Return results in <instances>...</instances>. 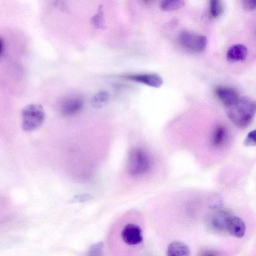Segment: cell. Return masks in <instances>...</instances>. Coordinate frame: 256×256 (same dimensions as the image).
<instances>
[{
    "label": "cell",
    "instance_id": "obj_1",
    "mask_svg": "<svg viewBox=\"0 0 256 256\" xmlns=\"http://www.w3.org/2000/svg\"><path fill=\"white\" fill-rule=\"evenodd\" d=\"M228 117L232 122L240 128H246L252 123L256 114V100L244 96L232 104L226 107Z\"/></svg>",
    "mask_w": 256,
    "mask_h": 256
},
{
    "label": "cell",
    "instance_id": "obj_2",
    "mask_svg": "<svg viewBox=\"0 0 256 256\" xmlns=\"http://www.w3.org/2000/svg\"><path fill=\"white\" fill-rule=\"evenodd\" d=\"M22 116L23 130L32 132L42 126L46 118V113L41 104H32L23 108Z\"/></svg>",
    "mask_w": 256,
    "mask_h": 256
},
{
    "label": "cell",
    "instance_id": "obj_3",
    "mask_svg": "<svg viewBox=\"0 0 256 256\" xmlns=\"http://www.w3.org/2000/svg\"><path fill=\"white\" fill-rule=\"evenodd\" d=\"M128 163L129 172L134 177L142 176L146 174L152 166L149 156L141 150H136L132 152Z\"/></svg>",
    "mask_w": 256,
    "mask_h": 256
},
{
    "label": "cell",
    "instance_id": "obj_4",
    "mask_svg": "<svg viewBox=\"0 0 256 256\" xmlns=\"http://www.w3.org/2000/svg\"><path fill=\"white\" fill-rule=\"evenodd\" d=\"M179 42L186 50L192 53L204 52L208 44L206 37L190 32H184L179 36Z\"/></svg>",
    "mask_w": 256,
    "mask_h": 256
},
{
    "label": "cell",
    "instance_id": "obj_5",
    "mask_svg": "<svg viewBox=\"0 0 256 256\" xmlns=\"http://www.w3.org/2000/svg\"><path fill=\"white\" fill-rule=\"evenodd\" d=\"M84 101L82 97L74 94L66 97L60 105V112L66 116H71L79 114L83 109Z\"/></svg>",
    "mask_w": 256,
    "mask_h": 256
},
{
    "label": "cell",
    "instance_id": "obj_6",
    "mask_svg": "<svg viewBox=\"0 0 256 256\" xmlns=\"http://www.w3.org/2000/svg\"><path fill=\"white\" fill-rule=\"evenodd\" d=\"M121 236L123 242L130 246L138 245L143 240L141 228L132 224L125 226L122 231Z\"/></svg>",
    "mask_w": 256,
    "mask_h": 256
},
{
    "label": "cell",
    "instance_id": "obj_7",
    "mask_svg": "<svg viewBox=\"0 0 256 256\" xmlns=\"http://www.w3.org/2000/svg\"><path fill=\"white\" fill-rule=\"evenodd\" d=\"M226 230L232 236L240 238L244 236L246 226L244 222L240 218L230 216L226 220Z\"/></svg>",
    "mask_w": 256,
    "mask_h": 256
},
{
    "label": "cell",
    "instance_id": "obj_8",
    "mask_svg": "<svg viewBox=\"0 0 256 256\" xmlns=\"http://www.w3.org/2000/svg\"><path fill=\"white\" fill-rule=\"evenodd\" d=\"M215 94L226 108L234 104L240 98L238 92L234 88L225 86H218Z\"/></svg>",
    "mask_w": 256,
    "mask_h": 256
},
{
    "label": "cell",
    "instance_id": "obj_9",
    "mask_svg": "<svg viewBox=\"0 0 256 256\" xmlns=\"http://www.w3.org/2000/svg\"><path fill=\"white\" fill-rule=\"evenodd\" d=\"M126 78L132 80L155 88H160L164 83L163 79L156 74L129 75Z\"/></svg>",
    "mask_w": 256,
    "mask_h": 256
},
{
    "label": "cell",
    "instance_id": "obj_10",
    "mask_svg": "<svg viewBox=\"0 0 256 256\" xmlns=\"http://www.w3.org/2000/svg\"><path fill=\"white\" fill-rule=\"evenodd\" d=\"M247 55V48L244 44H237L232 46L228 50L226 58L229 62H236L245 60Z\"/></svg>",
    "mask_w": 256,
    "mask_h": 256
},
{
    "label": "cell",
    "instance_id": "obj_11",
    "mask_svg": "<svg viewBox=\"0 0 256 256\" xmlns=\"http://www.w3.org/2000/svg\"><path fill=\"white\" fill-rule=\"evenodd\" d=\"M230 216L224 212H218L210 217L208 224L210 228L220 232L226 230L227 219Z\"/></svg>",
    "mask_w": 256,
    "mask_h": 256
},
{
    "label": "cell",
    "instance_id": "obj_12",
    "mask_svg": "<svg viewBox=\"0 0 256 256\" xmlns=\"http://www.w3.org/2000/svg\"><path fill=\"white\" fill-rule=\"evenodd\" d=\"M167 256H190V251L185 244L175 241L168 246Z\"/></svg>",
    "mask_w": 256,
    "mask_h": 256
},
{
    "label": "cell",
    "instance_id": "obj_13",
    "mask_svg": "<svg viewBox=\"0 0 256 256\" xmlns=\"http://www.w3.org/2000/svg\"><path fill=\"white\" fill-rule=\"evenodd\" d=\"M226 138V130L223 126H218L216 128L212 136V144L215 147L222 146Z\"/></svg>",
    "mask_w": 256,
    "mask_h": 256
},
{
    "label": "cell",
    "instance_id": "obj_14",
    "mask_svg": "<svg viewBox=\"0 0 256 256\" xmlns=\"http://www.w3.org/2000/svg\"><path fill=\"white\" fill-rule=\"evenodd\" d=\"M110 95L106 90H100L97 92L92 99V104L96 108H101L108 102Z\"/></svg>",
    "mask_w": 256,
    "mask_h": 256
},
{
    "label": "cell",
    "instance_id": "obj_15",
    "mask_svg": "<svg viewBox=\"0 0 256 256\" xmlns=\"http://www.w3.org/2000/svg\"><path fill=\"white\" fill-rule=\"evenodd\" d=\"M185 5L184 0H164L160 4L162 10L166 12L175 11L182 8Z\"/></svg>",
    "mask_w": 256,
    "mask_h": 256
},
{
    "label": "cell",
    "instance_id": "obj_16",
    "mask_svg": "<svg viewBox=\"0 0 256 256\" xmlns=\"http://www.w3.org/2000/svg\"><path fill=\"white\" fill-rule=\"evenodd\" d=\"M92 25L96 28L103 29L105 28V20L102 6H100L97 12L91 19Z\"/></svg>",
    "mask_w": 256,
    "mask_h": 256
},
{
    "label": "cell",
    "instance_id": "obj_17",
    "mask_svg": "<svg viewBox=\"0 0 256 256\" xmlns=\"http://www.w3.org/2000/svg\"><path fill=\"white\" fill-rule=\"evenodd\" d=\"M224 10V5L220 0H212L210 2V12L212 18H218L222 14Z\"/></svg>",
    "mask_w": 256,
    "mask_h": 256
},
{
    "label": "cell",
    "instance_id": "obj_18",
    "mask_svg": "<svg viewBox=\"0 0 256 256\" xmlns=\"http://www.w3.org/2000/svg\"><path fill=\"white\" fill-rule=\"evenodd\" d=\"M104 244L102 242H98L93 244L90 248L88 256H103Z\"/></svg>",
    "mask_w": 256,
    "mask_h": 256
},
{
    "label": "cell",
    "instance_id": "obj_19",
    "mask_svg": "<svg viewBox=\"0 0 256 256\" xmlns=\"http://www.w3.org/2000/svg\"><path fill=\"white\" fill-rule=\"evenodd\" d=\"M244 144L247 146H256V129L248 134L244 141Z\"/></svg>",
    "mask_w": 256,
    "mask_h": 256
},
{
    "label": "cell",
    "instance_id": "obj_20",
    "mask_svg": "<svg viewBox=\"0 0 256 256\" xmlns=\"http://www.w3.org/2000/svg\"><path fill=\"white\" fill-rule=\"evenodd\" d=\"M93 198V196L89 194H78L74 196L72 200V202H84Z\"/></svg>",
    "mask_w": 256,
    "mask_h": 256
},
{
    "label": "cell",
    "instance_id": "obj_21",
    "mask_svg": "<svg viewBox=\"0 0 256 256\" xmlns=\"http://www.w3.org/2000/svg\"><path fill=\"white\" fill-rule=\"evenodd\" d=\"M244 8L249 11L256 10V0H244L242 2Z\"/></svg>",
    "mask_w": 256,
    "mask_h": 256
},
{
    "label": "cell",
    "instance_id": "obj_22",
    "mask_svg": "<svg viewBox=\"0 0 256 256\" xmlns=\"http://www.w3.org/2000/svg\"><path fill=\"white\" fill-rule=\"evenodd\" d=\"M198 256H220L219 252L212 250H206L200 252Z\"/></svg>",
    "mask_w": 256,
    "mask_h": 256
},
{
    "label": "cell",
    "instance_id": "obj_23",
    "mask_svg": "<svg viewBox=\"0 0 256 256\" xmlns=\"http://www.w3.org/2000/svg\"><path fill=\"white\" fill-rule=\"evenodd\" d=\"M0 56H2V54H4V51H5L6 44L5 40L2 38L0 39Z\"/></svg>",
    "mask_w": 256,
    "mask_h": 256
}]
</instances>
